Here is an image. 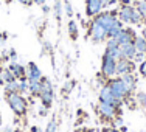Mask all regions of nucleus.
Instances as JSON below:
<instances>
[{
    "instance_id": "ddd939ff",
    "label": "nucleus",
    "mask_w": 146,
    "mask_h": 132,
    "mask_svg": "<svg viewBox=\"0 0 146 132\" xmlns=\"http://www.w3.org/2000/svg\"><path fill=\"white\" fill-rule=\"evenodd\" d=\"M44 76H42V72H40V68L37 67L34 62H30L28 65H27V81L31 82V81H40Z\"/></svg>"
},
{
    "instance_id": "e433bc0d",
    "label": "nucleus",
    "mask_w": 146,
    "mask_h": 132,
    "mask_svg": "<svg viewBox=\"0 0 146 132\" xmlns=\"http://www.w3.org/2000/svg\"><path fill=\"white\" fill-rule=\"evenodd\" d=\"M47 109H48V107H45V106H44V107H42V109H40V110H39V113H40V115H42V117H44V115H45V113H47Z\"/></svg>"
},
{
    "instance_id": "c9c22d12",
    "label": "nucleus",
    "mask_w": 146,
    "mask_h": 132,
    "mask_svg": "<svg viewBox=\"0 0 146 132\" xmlns=\"http://www.w3.org/2000/svg\"><path fill=\"white\" fill-rule=\"evenodd\" d=\"M118 2H120L121 5H131V3L134 2V0H118Z\"/></svg>"
},
{
    "instance_id": "f8f14e48",
    "label": "nucleus",
    "mask_w": 146,
    "mask_h": 132,
    "mask_svg": "<svg viewBox=\"0 0 146 132\" xmlns=\"http://www.w3.org/2000/svg\"><path fill=\"white\" fill-rule=\"evenodd\" d=\"M134 11H135V6H132V5H121V8L118 9V19H120L123 23H131Z\"/></svg>"
},
{
    "instance_id": "5701e85b",
    "label": "nucleus",
    "mask_w": 146,
    "mask_h": 132,
    "mask_svg": "<svg viewBox=\"0 0 146 132\" xmlns=\"http://www.w3.org/2000/svg\"><path fill=\"white\" fill-rule=\"evenodd\" d=\"M0 75H2L5 84H6V82H11V81H14V79H16V76L11 73V70H9L8 67H6V68H0Z\"/></svg>"
},
{
    "instance_id": "7ed1b4c3",
    "label": "nucleus",
    "mask_w": 146,
    "mask_h": 132,
    "mask_svg": "<svg viewBox=\"0 0 146 132\" xmlns=\"http://www.w3.org/2000/svg\"><path fill=\"white\" fill-rule=\"evenodd\" d=\"M42 89H40L39 93V98L42 101V106L45 107H50L51 103H53V96H54V90H53V84L48 78H42Z\"/></svg>"
},
{
    "instance_id": "58836bf2",
    "label": "nucleus",
    "mask_w": 146,
    "mask_h": 132,
    "mask_svg": "<svg viewBox=\"0 0 146 132\" xmlns=\"http://www.w3.org/2000/svg\"><path fill=\"white\" fill-rule=\"evenodd\" d=\"M3 132H14V129H13L11 126H8V127H5V129H3Z\"/></svg>"
},
{
    "instance_id": "6ab92c4d",
    "label": "nucleus",
    "mask_w": 146,
    "mask_h": 132,
    "mask_svg": "<svg viewBox=\"0 0 146 132\" xmlns=\"http://www.w3.org/2000/svg\"><path fill=\"white\" fill-rule=\"evenodd\" d=\"M40 89H42V81H31V82H28V92L31 93V95L39 96Z\"/></svg>"
},
{
    "instance_id": "9b49d317",
    "label": "nucleus",
    "mask_w": 146,
    "mask_h": 132,
    "mask_svg": "<svg viewBox=\"0 0 146 132\" xmlns=\"http://www.w3.org/2000/svg\"><path fill=\"white\" fill-rule=\"evenodd\" d=\"M8 68L11 70V73L16 76V79H19V81H27V67H23L19 62L13 61V62H9Z\"/></svg>"
},
{
    "instance_id": "ea45409f",
    "label": "nucleus",
    "mask_w": 146,
    "mask_h": 132,
    "mask_svg": "<svg viewBox=\"0 0 146 132\" xmlns=\"http://www.w3.org/2000/svg\"><path fill=\"white\" fill-rule=\"evenodd\" d=\"M30 132H42V131H40L39 127H36V126H34V127H31V131H30Z\"/></svg>"
},
{
    "instance_id": "c756f323",
    "label": "nucleus",
    "mask_w": 146,
    "mask_h": 132,
    "mask_svg": "<svg viewBox=\"0 0 146 132\" xmlns=\"http://www.w3.org/2000/svg\"><path fill=\"white\" fill-rule=\"evenodd\" d=\"M64 9H65V14H67L68 17H73V9H72V5H70L68 0L64 3Z\"/></svg>"
},
{
    "instance_id": "b1692460",
    "label": "nucleus",
    "mask_w": 146,
    "mask_h": 132,
    "mask_svg": "<svg viewBox=\"0 0 146 132\" xmlns=\"http://www.w3.org/2000/svg\"><path fill=\"white\" fill-rule=\"evenodd\" d=\"M68 34H70L72 39H76V37H78V25H76L75 20H70V22H68Z\"/></svg>"
},
{
    "instance_id": "2eb2a0df",
    "label": "nucleus",
    "mask_w": 146,
    "mask_h": 132,
    "mask_svg": "<svg viewBox=\"0 0 146 132\" xmlns=\"http://www.w3.org/2000/svg\"><path fill=\"white\" fill-rule=\"evenodd\" d=\"M120 78H121V81L124 82L127 92H129L131 95H134L135 89H137V78H135V75L134 73H127V75H121Z\"/></svg>"
},
{
    "instance_id": "412c9836",
    "label": "nucleus",
    "mask_w": 146,
    "mask_h": 132,
    "mask_svg": "<svg viewBox=\"0 0 146 132\" xmlns=\"http://www.w3.org/2000/svg\"><path fill=\"white\" fill-rule=\"evenodd\" d=\"M104 54H107V56H110L112 59H115V61H118V59H121V58H123V54H121V50H120V47L106 48V51H104Z\"/></svg>"
},
{
    "instance_id": "37998d69",
    "label": "nucleus",
    "mask_w": 146,
    "mask_h": 132,
    "mask_svg": "<svg viewBox=\"0 0 146 132\" xmlns=\"http://www.w3.org/2000/svg\"><path fill=\"white\" fill-rule=\"evenodd\" d=\"M0 86H5V81H3V78H2V75H0Z\"/></svg>"
},
{
    "instance_id": "393cba45",
    "label": "nucleus",
    "mask_w": 146,
    "mask_h": 132,
    "mask_svg": "<svg viewBox=\"0 0 146 132\" xmlns=\"http://www.w3.org/2000/svg\"><path fill=\"white\" fill-rule=\"evenodd\" d=\"M135 9H137L146 20V0H138V2L135 3Z\"/></svg>"
},
{
    "instance_id": "49530a36",
    "label": "nucleus",
    "mask_w": 146,
    "mask_h": 132,
    "mask_svg": "<svg viewBox=\"0 0 146 132\" xmlns=\"http://www.w3.org/2000/svg\"><path fill=\"white\" fill-rule=\"evenodd\" d=\"M6 2H9V0H6Z\"/></svg>"
},
{
    "instance_id": "bb28decb",
    "label": "nucleus",
    "mask_w": 146,
    "mask_h": 132,
    "mask_svg": "<svg viewBox=\"0 0 146 132\" xmlns=\"http://www.w3.org/2000/svg\"><path fill=\"white\" fill-rule=\"evenodd\" d=\"M56 129H58L56 120H50L48 124H47V127H45V132H56Z\"/></svg>"
},
{
    "instance_id": "f03ea898",
    "label": "nucleus",
    "mask_w": 146,
    "mask_h": 132,
    "mask_svg": "<svg viewBox=\"0 0 146 132\" xmlns=\"http://www.w3.org/2000/svg\"><path fill=\"white\" fill-rule=\"evenodd\" d=\"M6 96V103L11 107V110L16 115L22 117L27 112V99L22 93H5Z\"/></svg>"
},
{
    "instance_id": "1a4fd4ad",
    "label": "nucleus",
    "mask_w": 146,
    "mask_h": 132,
    "mask_svg": "<svg viewBox=\"0 0 146 132\" xmlns=\"http://www.w3.org/2000/svg\"><path fill=\"white\" fill-rule=\"evenodd\" d=\"M98 99L101 103H109V104H115V106L120 107L121 104L117 101V98L113 96V93H112V90L109 89V86L107 84H104L101 89H100V93H98Z\"/></svg>"
},
{
    "instance_id": "dca6fc26",
    "label": "nucleus",
    "mask_w": 146,
    "mask_h": 132,
    "mask_svg": "<svg viewBox=\"0 0 146 132\" xmlns=\"http://www.w3.org/2000/svg\"><path fill=\"white\" fill-rule=\"evenodd\" d=\"M120 50H121V54H123V58H124V59H131V61L134 59L135 53H137V50H135V45H134V42L120 45Z\"/></svg>"
},
{
    "instance_id": "423d86ee",
    "label": "nucleus",
    "mask_w": 146,
    "mask_h": 132,
    "mask_svg": "<svg viewBox=\"0 0 146 132\" xmlns=\"http://www.w3.org/2000/svg\"><path fill=\"white\" fill-rule=\"evenodd\" d=\"M89 36L93 42H103L104 39H107V30L104 28L101 23L92 20L89 27Z\"/></svg>"
},
{
    "instance_id": "a211bd4d",
    "label": "nucleus",
    "mask_w": 146,
    "mask_h": 132,
    "mask_svg": "<svg viewBox=\"0 0 146 132\" xmlns=\"http://www.w3.org/2000/svg\"><path fill=\"white\" fill-rule=\"evenodd\" d=\"M134 45H135V50L138 53H145L146 54V39L143 36H137L134 40Z\"/></svg>"
},
{
    "instance_id": "2f4dec72",
    "label": "nucleus",
    "mask_w": 146,
    "mask_h": 132,
    "mask_svg": "<svg viewBox=\"0 0 146 132\" xmlns=\"http://www.w3.org/2000/svg\"><path fill=\"white\" fill-rule=\"evenodd\" d=\"M101 2H103V8H109V6L115 5L118 0H101Z\"/></svg>"
},
{
    "instance_id": "c03bdc74",
    "label": "nucleus",
    "mask_w": 146,
    "mask_h": 132,
    "mask_svg": "<svg viewBox=\"0 0 146 132\" xmlns=\"http://www.w3.org/2000/svg\"><path fill=\"white\" fill-rule=\"evenodd\" d=\"M0 126H2V115H0Z\"/></svg>"
},
{
    "instance_id": "f704fd0d",
    "label": "nucleus",
    "mask_w": 146,
    "mask_h": 132,
    "mask_svg": "<svg viewBox=\"0 0 146 132\" xmlns=\"http://www.w3.org/2000/svg\"><path fill=\"white\" fill-rule=\"evenodd\" d=\"M22 5H25V6H30V5H33V0H19Z\"/></svg>"
},
{
    "instance_id": "a878e982",
    "label": "nucleus",
    "mask_w": 146,
    "mask_h": 132,
    "mask_svg": "<svg viewBox=\"0 0 146 132\" xmlns=\"http://www.w3.org/2000/svg\"><path fill=\"white\" fill-rule=\"evenodd\" d=\"M110 123H112V127H117V129H121V126H124L123 124V117L121 115H117Z\"/></svg>"
},
{
    "instance_id": "9d476101",
    "label": "nucleus",
    "mask_w": 146,
    "mask_h": 132,
    "mask_svg": "<svg viewBox=\"0 0 146 132\" xmlns=\"http://www.w3.org/2000/svg\"><path fill=\"white\" fill-rule=\"evenodd\" d=\"M103 11L101 0H86V14L87 17H95Z\"/></svg>"
},
{
    "instance_id": "4c0bfd02",
    "label": "nucleus",
    "mask_w": 146,
    "mask_h": 132,
    "mask_svg": "<svg viewBox=\"0 0 146 132\" xmlns=\"http://www.w3.org/2000/svg\"><path fill=\"white\" fill-rule=\"evenodd\" d=\"M45 2H47V0H33V3H36V5H44Z\"/></svg>"
},
{
    "instance_id": "c85d7f7f",
    "label": "nucleus",
    "mask_w": 146,
    "mask_h": 132,
    "mask_svg": "<svg viewBox=\"0 0 146 132\" xmlns=\"http://www.w3.org/2000/svg\"><path fill=\"white\" fill-rule=\"evenodd\" d=\"M61 13H62L61 0H56V3H54V14H56V19H61Z\"/></svg>"
},
{
    "instance_id": "20e7f679",
    "label": "nucleus",
    "mask_w": 146,
    "mask_h": 132,
    "mask_svg": "<svg viewBox=\"0 0 146 132\" xmlns=\"http://www.w3.org/2000/svg\"><path fill=\"white\" fill-rule=\"evenodd\" d=\"M96 112L100 113V117L104 118V120L112 121L117 115H120V107L115 106V104H109V103H98L96 106Z\"/></svg>"
},
{
    "instance_id": "7c9ffc66",
    "label": "nucleus",
    "mask_w": 146,
    "mask_h": 132,
    "mask_svg": "<svg viewBox=\"0 0 146 132\" xmlns=\"http://www.w3.org/2000/svg\"><path fill=\"white\" fill-rule=\"evenodd\" d=\"M138 72H140L141 76H145V78H146V59L141 62L140 65H138Z\"/></svg>"
},
{
    "instance_id": "cd10ccee",
    "label": "nucleus",
    "mask_w": 146,
    "mask_h": 132,
    "mask_svg": "<svg viewBox=\"0 0 146 132\" xmlns=\"http://www.w3.org/2000/svg\"><path fill=\"white\" fill-rule=\"evenodd\" d=\"M145 59H146V54H145V53H138V51H137V53H135V56H134V59H132V61H134L135 64H141V62H143Z\"/></svg>"
},
{
    "instance_id": "473e14b6",
    "label": "nucleus",
    "mask_w": 146,
    "mask_h": 132,
    "mask_svg": "<svg viewBox=\"0 0 146 132\" xmlns=\"http://www.w3.org/2000/svg\"><path fill=\"white\" fill-rule=\"evenodd\" d=\"M73 86H75V82H67L65 87H64V90H65V92H70V89H73Z\"/></svg>"
},
{
    "instance_id": "aec40b11",
    "label": "nucleus",
    "mask_w": 146,
    "mask_h": 132,
    "mask_svg": "<svg viewBox=\"0 0 146 132\" xmlns=\"http://www.w3.org/2000/svg\"><path fill=\"white\" fill-rule=\"evenodd\" d=\"M19 86H20L19 79H14V81H11V82H6L5 84V92L6 93H19Z\"/></svg>"
},
{
    "instance_id": "4be33fe9",
    "label": "nucleus",
    "mask_w": 146,
    "mask_h": 132,
    "mask_svg": "<svg viewBox=\"0 0 146 132\" xmlns=\"http://www.w3.org/2000/svg\"><path fill=\"white\" fill-rule=\"evenodd\" d=\"M134 101L135 104H138L140 107H146V93L138 90V92L134 93Z\"/></svg>"
},
{
    "instance_id": "39448f33",
    "label": "nucleus",
    "mask_w": 146,
    "mask_h": 132,
    "mask_svg": "<svg viewBox=\"0 0 146 132\" xmlns=\"http://www.w3.org/2000/svg\"><path fill=\"white\" fill-rule=\"evenodd\" d=\"M101 75L106 79H110L117 76V61L112 59L107 54H103V62H101Z\"/></svg>"
},
{
    "instance_id": "a19ab883",
    "label": "nucleus",
    "mask_w": 146,
    "mask_h": 132,
    "mask_svg": "<svg viewBox=\"0 0 146 132\" xmlns=\"http://www.w3.org/2000/svg\"><path fill=\"white\" fill-rule=\"evenodd\" d=\"M141 36H143L145 39H146V27H145V28H143V31H141Z\"/></svg>"
},
{
    "instance_id": "0eeeda50",
    "label": "nucleus",
    "mask_w": 146,
    "mask_h": 132,
    "mask_svg": "<svg viewBox=\"0 0 146 132\" xmlns=\"http://www.w3.org/2000/svg\"><path fill=\"white\" fill-rule=\"evenodd\" d=\"M117 19H118V11H112V13L110 11H101L98 16L93 17V20L98 22V23H101L106 30H109Z\"/></svg>"
},
{
    "instance_id": "f3484780",
    "label": "nucleus",
    "mask_w": 146,
    "mask_h": 132,
    "mask_svg": "<svg viewBox=\"0 0 146 132\" xmlns=\"http://www.w3.org/2000/svg\"><path fill=\"white\" fill-rule=\"evenodd\" d=\"M121 30H123V22H121L120 19H117L115 22L112 23V27L107 30V37H117V34L120 33Z\"/></svg>"
},
{
    "instance_id": "4468645a",
    "label": "nucleus",
    "mask_w": 146,
    "mask_h": 132,
    "mask_svg": "<svg viewBox=\"0 0 146 132\" xmlns=\"http://www.w3.org/2000/svg\"><path fill=\"white\" fill-rule=\"evenodd\" d=\"M135 33H134V30H131V28H123L120 31V33L117 34V42L120 44V45H123V44H131V42H134L135 40Z\"/></svg>"
},
{
    "instance_id": "6e6552de",
    "label": "nucleus",
    "mask_w": 146,
    "mask_h": 132,
    "mask_svg": "<svg viewBox=\"0 0 146 132\" xmlns=\"http://www.w3.org/2000/svg\"><path fill=\"white\" fill-rule=\"evenodd\" d=\"M135 70V62L131 61V59H118L117 61V76L121 75H127V73H134Z\"/></svg>"
},
{
    "instance_id": "72a5a7b5",
    "label": "nucleus",
    "mask_w": 146,
    "mask_h": 132,
    "mask_svg": "<svg viewBox=\"0 0 146 132\" xmlns=\"http://www.w3.org/2000/svg\"><path fill=\"white\" fill-rule=\"evenodd\" d=\"M101 132H120V131H118L117 127H104Z\"/></svg>"
},
{
    "instance_id": "f257e3e1",
    "label": "nucleus",
    "mask_w": 146,
    "mask_h": 132,
    "mask_svg": "<svg viewBox=\"0 0 146 132\" xmlns=\"http://www.w3.org/2000/svg\"><path fill=\"white\" fill-rule=\"evenodd\" d=\"M106 84L109 86V89L112 90L113 96L117 98V101L120 103V104H123V101H126L127 96L131 95V93L127 92V89H126V86H124V82L121 81L120 76H118V78H115V76H113V78L107 79Z\"/></svg>"
},
{
    "instance_id": "79ce46f5",
    "label": "nucleus",
    "mask_w": 146,
    "mask_h": 132,
    "mask_svg": "<svg viewBox=\"0 0 146 132\" xmlns=\"http://www.w3.org/2000/svg\"><path fill=\"white\" fill-rule=\"evenodd\" d=\"M84 132H100L98 129H87V131H84Z\"/></svg>"
},
{
    "instance_id": "a18cd8bd",
    "label": "nucleus",
    "mask_w": 146,
    "mask_h": 132,
    "mask_svg": "<svg viewBox=\"0 0 146 132\" xmlns=\"http://www.w3.org/2000/svg\"><path fill=\"white\" fill-rule=\"evenodd\" d=\"M79 132H84V131H79Z\"/></svg>"
}]
</instances>
